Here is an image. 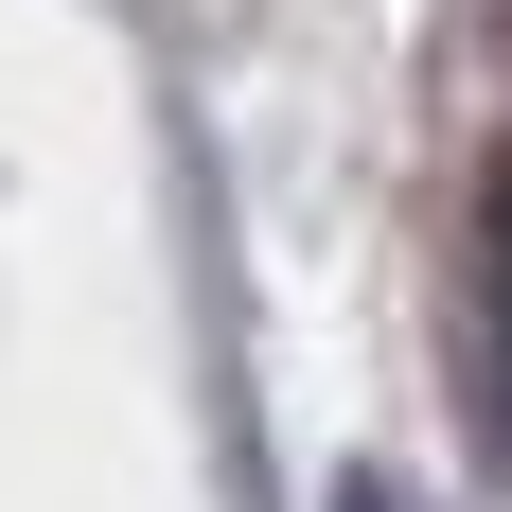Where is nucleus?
<instances>
[{
  "label": "nucleus",
  "instance_id": "1",
  "mask_svg": "<svg viewBox=\"0 0 512 512\" xmlns=\"http://www.w3.org/2000/svg\"><path fill=\"white\" fill-rule=\"evenodd\" d=\"M336 512H424V495H407V477H354V495H336Z\"/></svg>",
  "mask_w": 512,
  "mask_h": 512
}]
</instances>
